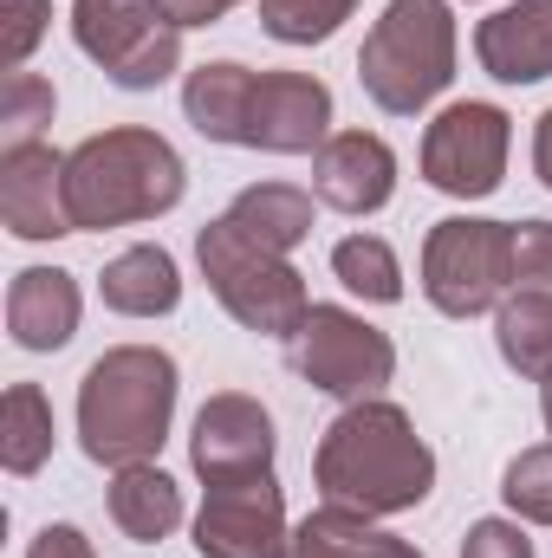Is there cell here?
Segmentation results:
<instances>
[{
	"mask_svg": "<svg viewBox=\"0 0 552 558\" xmlns=\"http://www.w3.org/2000/svg\"><path fill=\"white\" fill-rule=\"evenodd\" d=\"M312 474H319V494L332 507L384 520V513H410V507L429 500L435 454H429V441L416 435V422L397 403L364 397L319 435Z\"/></svg>",
	"mask_w": 552,
	"mask_h": 558,
	"instance_id": "1",
	"label": "cell"
},
{
	"mask_svg": "<svg viewBox=\"0 0 552 558\" xmlns=\"http://www.w3.org/2000/svg\"><path fill=\"white\" fill-rule=\"evenodd\" d=\"M176 357L156 344L105 351L79 384V448L98 468H137L163 448L176 416Z\"/></svg>",
	"mask_w": 552,
	"mask_h": 558,
	"instance_id": "2",
	"label": "cell"
},
{
	"mask_svg": "<svg viewBox=\"0 0 552 558\" xmlns=\"http://www.w3.org/2000/svg\"><path fill=\"white\" fill-rule=\"evenodd\" d=\"M189 175L176 143L124 124L105 137H85L65 156V208L72 228H131V221H156L182 202Z\"/></svg>",
	"mask_w": 552,
	"mask_h": 558,
	"instance_id": "3",
	"label": "cell"
},
{
	"mask_svg": "<svg viewBox=\"0 0 552 558\" xmlns=\"http://www.w3.org/2000/svg\"><path fill=\"white\" fill-rule=\"evenodd\" d=\"M455 78V13L448 0H391L384 20L364 33L358 85L377 111L416 118Z\"/></svg>",
	"mask_w": 552,
	"mask_h": 558,
	"instance_id": "4",
	"label": "cell"
},
{
	"mask_svg": "<svg viewBox=\"0 0 552 558\" xmlns=\"http://www.w3.org/2000/svg\"><path fill=\"white\" fill-rule=\"evenodd\" d=\"M195 260H202L208 292L221 299V312H228L235 325H248V331H261V338H292V331L305 325V312H312L305 279L292 274L286 254L248 241L228 215L195 234Z\"/></svg>",
	"mask_w": 552,
	"mask_h": 558,
	"instance_id": "5",
	"label": "cell"
},
{
	"mask_svg": "<svg viewBox=\"0 0 552 558\" xmlns=\"http://www.w3.org/2000/svg\"><path fill=\"white\" fill-rule=\"evenodd\" d=\"M514 286V221L448 215L422 241V292L442 318L494 312Z\"/></svg>",
	"mask_w": 552,
	"mask_h": 558,
	"instance_id": "6",
	"label": "cell"
},
{
	"mask_svg": "<svg viewBox=\"0 0 552 558\" xmlns=\"http://www.w3.org/2000/svg\"><path fill=\"white\" fill-rule=\"evenodd\" d=\"M72 39L124 92H156L182 65V26L156 0H72Z\"/></svg>",
	"mask_w": 552,
	"mask_h": 558,
	"instance_id": "7",
	"label": "cell"
},
{
	"mask_svg": "<svg viewBox=\"0 0 552 558\" xmlns=\"http://www.w3.org/2000/svg\"><path fill=\"white\" fill-rule=\"evenodd\" d=\"M292 371L325 397L364 403L397 377V344L345 305H312L305 325L292 331Z\"/></svg>",
	"mask_w": 552,
	"mask_h": 558,
	"instance_id": "8",
	"label": "cell"
},
{
	"mask_svg": "<svg viewBox=\"0 0 552 558\" xmlns=\"http://www.w3.org/2000/svg\"><path fill=\"white\" fill-rule=\"evenodd\" d=\"M507 149H514V118L501 105L468 98V105H448L422 131V175H429V189H442L455 202H481L501 189Z\"/></svg>",
	"mask_w": 552,
	"mask_h": 558,
	"instance_id": "9",
	"label": "cell"
},
{
	"mask_svg": "<svg viewBox=\"0 0 552 558\" xmlns=\"http://www.w3.org/2000/svg\"><path fill=\"white\" fill-rule=\"evenodd\" d=\"M195 553L202 558H286V494L274 468L208 481V500L195 513Z\"/></svg>",
	"mask_w": 552,
	"mask_h": 558,
	"instance_id": "10",
	"label": "cell"
},
{
	"mask_svg": "<svg viewBox=\"0 0 552 558\" xmlns=\"http://www.w3.org/2000/svg\"><path fill=\"white\" fill-rule=\"evenodd\" d=\"M332 137V92L312 72H261L254 85V118H248V149L267 156H319Z\"/></svg>",
	"mask_w": 552,
	"mask_h": 558,
	"instance_id": "11",
	"label": "cell"
},
{
	"mask_svg": "<svg viewBox=\"0 0 552 558\" xmlns=\"http://www.w3.org/2000/svg\"><path fill=\"white\" fill-rule=\"evenodd\" d=\"M189 461L202 481H235V474L274 468V416L241 390L208 397L195 416V435H189Z\"/></svg>",
	"mask_w": 552,
	"mask_h": 558,
	"instance_id": "12",
	"label": "cell"
},
{
	"mask_svg": "<svg viewBox=\"0 0 552 558\" xmlns=\"http://www.w3.org/2000/svg\"><path fill=\"white\" fill-rule=\"evenodd\" d=\"M312 195L338 215H377L397 195V156L371 131H338L312 156Z\"/></svg>",
	"mask_w": 552,
	"mask_h": 558,
	"instance_id": "13",
	"label": "cell"
},
{
	"mask_svg": "<svg viewBox=\"0 0 552 558\" xmlns=\"http://www.w3.org/2000/svg\"><path fill=\"white\" fill-rule=\"evenodd\" d=\"M0 221H7L20 241L79 234V228H72V208H65V156H59V149L26 143V149H7V156H0Z\"/></svg>",
	"mask_w": 552,
	"mask_h": 558,
	"instance_id": "14",
	"label": "cell"
},
{
	"mask_svg": "<svg viewBox=\"0 0 552 558\" xmlns=\"http://www.w3.org/2000/svg\"><path fill=\"white\" fill-rule=\"evenodd\" d=\"M475 59L501 85L552 78V0H514L475 26Z\"/></svg>",
	"mask_w": 552,
	"mask_h": 558,
	"instance_id": "15",
	"label": "cell"
},
{
	"mask_svg": "<svg viewBox=\"0 0 552 558\" xmlns=\"http://www.w3.org/2000/svg\"><path fill=\"white\" fill-rule=\"evenodd\" d=\"M79 312H85L79 279L59 274V267H26L7 286V331H13L20 351H59V344H72Z\"/></svg>",
	"mask_w": 552,
	"mask_h": 558,
	"instance_id": "16",
	"label": "cell"
},
{
	"mask_svg": "<svg viewBox=\"0 0 552 558\" xmlns=\"http://www.w3.org/2000/svg\"><path fill=\"white\" fill-rule=\"evenodd\" d=\"M254 85H261V72H248V65H235V59L195 65L189 85H182V111H189V124L208 143H241V149H248Z\"/></svg>",
	"mask_w": 552,
	"mask_h": 558,
	"instance_id": "17",
	"label": "cell"
},
{
	"mask_svg": "<svg viewBox=\"0 0 552 558\" xmlns=\"http://www.w3.org/2000/svg\"><path fill=\"white\" fill-rule=\"evenodd\" d=\"M98 292H105V305L124 312V318H163V312L182 305V274H176V260H169L163 247H124V254L105 267Z\"/></svg>",
	"mask_w": 552,
	"mask_h": 558,
	"instance_id": "18",
	"label": "cell"
},
{
	"mask_svg": "<svg viewBox=\"0 0 552 558\" xmlns=\"http://www.w3.org/2000/svg\"><path fill=\"white\" fill-rule=\"evenodd\" d=\"M111 520H118L124 539L156 546V539H169L182 526V487L163 468H149V461L118 468V481H111Z\"/></svg>",
	"mask_w": 552,
	"mask_h": 558,
	"instance_id": "19",
	"label": "cell"
},
{
	"mask_svg": "<svg viewBox=\"0 0 552 558\" xmlns=\"http://www.w3.org/2000/svg\"><path fill=\"white\" fill-rule=\"evenodd\" d=\"M228 221H235L248 241H261V247H274V254H292V247L312 234V195H305V189H286V182H254V189H241V195L228 202Z\"/></svg>",
	"mask_w": 552,
	"mask_h": 558,
	"instance_id": "20",
	"label": "cell"
},
{
	"mask_svg": "<svg viewBox=\"0 0 552 558\" xmlns=\"http://www.w3.org/2000/svg\"><path fill=\"white\" fill-rule=\"evenodd\" d=\"M494 344H501L507 371L547 384L552 377V292H533V286L507 292L501 312H494Z\"/></svg>",
	"mask_w": 552,
	"mask_h": 558,
	"instance_id": "21",
	"label": "cell"
},
{
	"mask_svg": "<svg viewBox=\"0 0 552 558\" xmlns=\"http://www.w3.org/2000/svg\"><path fill=\"white\" fill-rule=\"evenodd\" d=\"M46 454H52V403L39 384H13L0 403V461H7V474L26 481L46 468Z\"/></svg>",
	"mask_w": 552,
	"mask_h": 558,
	"instance_id": "22",
	"label": "cell"
},
{
	"mask_svg": "<svg viewBox=\"0 0 552 558\" xmlns=\"http://www.w3.org/2000/svg\"><path fill=\"white\" fill-rule=\"evenodd\" d=\"M332 274H338L345 292H358L364 305H397V299H404V267H397L391 241H377V234L338 241V247H332Z\"/></svg>",
	"mask_w": 552,
	"mask_h": 558,
	"instance_id": "23",
	"label": "cell"
},
{
	"mask_svg": "<svg viewBox=\"0 0 552 558\" xmlns=\"http://www.w3.org/2000/svg\"><path fill=\"white\" fill-rule=\"evenodd\" d=\"M371 513H351V507H319V513H305L292 533H286V558H364L371 546Z\"/></svg>",
	"mask_w": 552,
	"mask_h": 558,
	"instance_id": "24",
	"label": "cell"
},
{
	"mask_svg": "<svg viewBox=\"0 0 552 558\" xmlns=\"http://www.w3.org/2000/svg\"><path fill=\"white\" fill-rule=\"evenodd\" d=\"M351 13H358V0H261V26L274 33L279 46H319Z\"/></svg>",
	"mask_w": 552,
	"mask_h": 558,
	"instance_id": "25",
	"label": "cell"
},
{
	"mask_svg": "<svg viewBox=\"0 0 552 558\" xmlns=\"http://www.w3.org/2000/svg\"><path fill=\"white\" fill-rule=\"evenodd\" d=\"M52 85L46 78H33V72H7V85H0V143L7 149H26V143H39V131L52 124Z\"/></svg>",
	"mask_w": 552,
	"mask_h": 558,
	"instance_id": "26",
	"label": "cell"
},
{
	"mask_svg": "<svg viewBox=\"0 0 552 558\" xmlns=\"http://www.w3.org/2000/svg\"><path fill=\"white\" fill-rule=\"evenodd\" d=\"M501 500L533 520V526H552V441L547 448H520L501 474Z\"/></svg>",
	"mask_w": 552,
	"mask_h": 558,
	"instance_id": "27",
	"label": "cell"
},
{
	"mask_svg": "<svg viewBox=\"0 0 552 558\" xmlns=\"http://www.w3.org/2000/svg\"><path fill=\"white\" fill-rule=\"evenodd\" d=\"M46 20H52V0H0V65L7 72L33 59V46L46 39Z\"/></svg>",
	"mask_w": 552,
	"mask_h": 558,
	"instance_id": "28",
	"label": "cell"
},
{
	"mask_svg": "<svg viewBox=\"0 0 552 558\" xmlns=\"http://www.w3.org/2000/svg\"><path fill=\"white\" fill-rule=\"evenodd\" d=\"M514 286L552 292V221H520L514 228Z\"/></svg>",
	"mask_w": 552,
	"mask_h": 558,
	"instance_id": "29",
	"label": "cell"
},
{
	"mask_svg": "<svg viewBox=\"0 0 552 558\" xmlns=\"http://www.w3.org/2000/svg\"><path fill=\"white\" fill-rule=\"evenodd\" d=\"M461 558H533V539L514 520H475L461 539Z\"/></svg>",
	"mask_w": 552,
	"mask_h": 558,
	"instance_id": "30",
	"label": "cell"
},
{
	"mask_svg": "<svg viewBox=\"0 0 552 558\" xmlns=\"http://www.w3.org/2000/svg\"><path fill=\"white\" fill-rule=\"evenodd\" d=\"M26 558H92V539H85L79 526H46Z\"/></svg>",
	"mask_w": 552,
	"mask_h": 558,
	"instance_id": "31",
	"label": "cell"
},
{
	"mask_svg": "<svg viewBox=\"0 0 552 558\" xmlns=\"http://www.w3.org/2000/svg\"><path fill=\"white\" fill-rule=\"evenodd\" d=\"M156 7H163L176 26H215V20H221V13H235L241 0H156Z\"/></svg>",
	"mask_w": 552,
	"mask_h": 558,
	"instance_id": "32",
	"label": "cell"
},
{
	"mask_svg": "<svg viewBox=\"0 0 552 558\" xmlns=\"http://www.w3.org/2000/svg\"><path fill=\"white\" fill-rule=\"evenodd\" d=\"M533 175L552 189V111L540 118V131H533Z\"/></svg>",
	"mask_w": 552,
	"mask_h": 558,
	"instance_id": "33",
	"label": "cell"
},
{
	"mask_svg": "<svg viewBox=\"0 0 552 558\" xmlns=\"http://www.w3.org/2000/svg\"><path fill=\"white\" fill-rule=\"evenodd\" d=\"M364 558H422L416 546H404L397 533H371V546H364Z\"/></svg>",
	"mask_w": 552,
	"mask_h": 558,
	"instance_id": "34",
	"label": "cell"
},
{
	"mask_svg": "<svg viewBox=\"0 0 552 558\" xmlns=\"http://www.w3.org/2000/svg\"><path fill=\"white\" fill-rule=\"evenodd\" d=\"M540 410H547V428H552V377L540 384Z\"/></svg>",
	"mask_w": 552,
	"mask_h": 558,
	"instance_id": "35",
	"label": "cell"
}]
</instances>
